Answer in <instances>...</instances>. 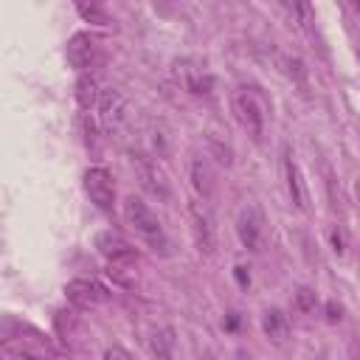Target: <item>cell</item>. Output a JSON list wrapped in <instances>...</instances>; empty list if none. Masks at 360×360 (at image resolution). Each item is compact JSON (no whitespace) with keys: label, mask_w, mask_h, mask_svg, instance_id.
Instances as JSON below:
<instances>
[{"label":"cell","mask_w":360,"mask_h":360,"mask_svg":"<svg viewBox=\"0 0 360 360\" xmlns=\"http://www.w3.org/2000/svg\"><path fill=\"white\" fill-rule=\"evenodd\" d=\"M104 360H132V354L127 349H121V346H110L104 352Z\"/></svg>","instance_id":"7402d4cb"},{"label":"cell","mask_w":360,"mask_h":360,"mask_svg":"<svg viewBox=\"0 0 360 360\" xmlns=\"http://www.w3.org/2000/svg\"><path fill=\"white\" fill-rule=\"evenodd\" d=\"M98 96H101V90H98V84H96L93 76H82V79L76 82V101H79L82 110L96 107V104H98Z\"/></svg>","instance_id":"2e32d148"},{"label":"cell","mask_w":360,"mask_h":360,"mask_svg":"<svg viewBox=\"0 0 360 360\" xmlns=\"http://www.w3.org/2000/svg\"><path fill=\"white\" fill-rule=\"evenodd\" d=\"M56 332L62 335V343H65V346L76 349V338H73V332H82V323H79L76 312H68V309L56 312Z\"/></svg>","instance_id":"9a60e30c"},{"label":"cell","mask_w":360,"mask_h":360,"mask_svg":"<svg viewBox=\"0 0 360 360\" xmlns=\"http://www.w3.org/2000/svg\"><path fill=\"white\" fill-rule=\"evenodd\" d=\"M98 110H101V124H104L110 132L118 129V127L124 124V118H127V104H124L121 93L112 90V87H104V90H101V96H98Z\"/></svg>","instance_id":"8fae6325"},{"label":"cell","mask_w":360,"mask_h":360,"mask_svg":"<svg viewBox=\"0 0 360 360\" xmlns=\"http://www.w3.org/2000/svg\"><path fill=\"white\" fill-rule=\"evenodd\" d=\"M262 329H264L267 340L276 343V346H281V343L290 338V321H287V315H284L278 307H270V309L264 312V318H262Z\"/></svg>","instance_id":"4fadbf2b"},{"label":"cell","mask_w":360,"mask_h":360,"mask_svg":"<svg viewBox=\"0 0 360 360\" xmlns=\"http://www.w3.org/2000/svg\"><path fill=\"white\" fill-rule=\"evenodd\" d=\"M84 191H87L90 202H96L101 211H110L115 202V183L104 166H93L84 172Z\"/></svg>","instance_id":"8992f818"},{"label":"cell","mask_w":360,"mask_h":360,"mask_svg":"<svg viewBox=\"0 0 360 360\" xmlns=\"http://www.w3.org/2000/svg\"><path fill=\"white\" fill-rule=\"evenodd\" d=\"M326 321H329V323L340 321V307H338L335 301H329V304H326Z\"/></svg>","instance_id":"d4e9b609"},{"label":"cell","mask_w":360,"mask_h":360,"mask_svg":"<svg viewBox=\"0 0 360 360\" xmlns=\"http://www.w3.org/2000/svg\"><path fill=\"white\" fill-rule=\"evenodd\" d=\"M65 298L76 309H96L110 298V292H107L104 284H98L93 278H73V281L65 284Z\"/></svg>","instance_id":"5b68a950"},{"label":"cell","mask_w":360,"mask_h":360,"mask_svg":"<svg viewBox=\"0 0 360 360\" xmlns=\"http://www.w3.org/2000/svg\"><path fill=\"white\" fill-rule=\"evenodd\" d=\"M96 248H98V253L107 259L110 267L132 270V267L138 264V250H135L118 231H98V236H96Z\"/></svg>","instance_id":"277c9868"},{"label":"cell","mask_w":360,"mask_h":360,"mask_svg":"<svg viewBox=\"0 0 360 360\" xmlns=\"http://www.w3.org/2000/svg\"><path fill=\"white\" fill-rule=\"evenodd\" d=\"M191 186L202 197V202L214 197V169H211V163L205 158H194L191 160Z\"/></svg>","instance_id":"5bb4252c"},{"label":"cell","mask_w":360,"mask_h":360,"mask_svg":"<svg viewBox=\"0 0 360 360\" xmlns=\"http://www.w3.org/2000/svg\"><path fill=\"white\" fill-rule=\"evenodd\" d=\"M174 332L166 326V329H160V332H155L152 335V354H155V360H172V346H174V338H172Z\"/></svg>","instance_id":"e0dca14e"},{"label":"cell","mask_w":360,"mask_h":360,"mask_svg":"<svg viewBox=\"0 0 360 360\" xmlns=\"http://www.w3.org/2000/svg\"><path fill=\"white\" fill-rule=\"evenodd\" d=\"M98 59H101V45H98V39H96L93 34L79 31V34L70 37V42H68V62H70L76 70H87V68H93Z\"/></svg>","instance_id":"52a82bcc"},{"label":"cell","mask_w":360,"mask_h":360,"mask_svg":"<svg viewBox=\"0 0 360 360\" xmlns=\"http://www.w3.org/2000/svg\"><path fill=\"white\" fill-rule=\"evenodd\" d=\"M6 360H45V357L28 349H17V352H6Z\"/></svg>","instance_id":"44dd1931"},{"label":"cell","mask_w":360,"mask_h":360,"mask_svg":"<svg viewBox=\"0 0 360 360\" xmlns=\"http://www.w3.org/2000/svg\"><path fill=\"white\" fill-rule=\"evenodd\" d=\"M329 242H332L335 256H343V253H346V233H343L340 225H332V228H329Z\"/></svg>","instance_id":"ffe728a7"},{"label":"cell","mask_w":360,"mask_h":360,"mask_svg":"<svg viewBox=\"0 0 360 360\" xmlns=\"http://www.w3.org/2000/svg\"><path fill=\"white\" fill-rule=\"evenodd\" d=\"M79 8V14L87 20V22H96V25H110V17H107V11L101 8V6H96V3H79L76 6Z\"/></svg>","instance_id":"d6986e66"},{"label":"cell","mask_w":360,"mask_h":360,"mask_svg":"<svg viewBox=\"0 0 360 360\" xmlns=\"http://www.w3.org/2000/svg\"><path fill=\"white\" fill-rule=\"evenodd\" d=\"M287 65H290V76H295L298 79V84H304V65H301V59H287Z\"/></svg>","instance_id":"603a6c76"},{"label":"cell","mask_w":360,"mask_h":360,"mask_svg":"<svg viewBox=\"0 0 360 360\" xmlns=\"http://www.w3.org/2000/svg\"><path fill=\"white\" fill-rule=\"evenodd\" d=\"M236 323H239V315L231 312V318H228V329H236Z\"/></svg>","instance_id":"484cf974"},{"label":"cell","mask_w":360,"mask_h":360,"mask_svg":"<svg viewBox=\"0 0 360 360\" xmlns=\"http://www.w3.org/2000/svg\"><path fill=\"white\" fill-rule=\"evenodd\" d=\"M205 360H211V357H205Z\"/></svg>","instance_id":"83f0119b"},{"label":"cell","mask_w":360,"mask_h":360,"mask_svg":"<svg viewBox=\"0 0 360 360\" xmlns=\"http://www.w3.org/2000/svg\"><path fill=\"white\" fill-rule=\"evenodd\" d=\"M295 309L304 312V315H312V312L318 309V295H315V290L298 287V292H295Z\"/></svg>","instance_id":"ac0fdd59"},{"label":"cell","mask_w":360,"mask_h":360,"mask_svg":"<svg viewBox=\"0 0 360 360\" xmlns=\"http://www.w3.org/2000/svg\"><path fill=\"white\" fill-rule=\"evenodd\" d=\"M231 112L236 118V124L253 138L259 141L262 132H264V110L256 98V93H250L248 87H239L231 93Z\"/></svg>","instance_id":"7a4b0ae2"},{"label":"cell","mask_w":360,"mask_h":360,"mask_svg":"<svg viewBox=\"0 0 360 360\" xmlns=\"http://www.w3.org/2000/svg\"><path fill=\"white\" fill-rule=\"evenodd\" d=\"M124 217H127V222L135 228V233H138L155 253H166V250H169V239H166V231H163L158 214H155L141 197L129 194V197L124 200Z\"/></svg>","instance_id":"6da1fadb"},{"label":"cell","mask_w":360,"mask_h":360,"mask_svg":"<svg viewBox=\"0 0 360 360\" xmlns=\"http://www.w3.org/2000/svg\"><path fill=\"white\" fill-rule=\"evenodd\" d=\"M132 163H135V172H138V177H141V186H143L146 191H152V194H158V197H166V194H169L166 177H163V172L158 169V163H152L146 155H135Z\"/></svg>","instance_id":"7c38bea8"},{"label":"cell","mask_w":360,"mask_h":360,"mask_svg":"<svg viewBox=\"0 0 360 360\" xmlns=\"http://www.w3.org/2000/svg\"><path fill=\"white\" fill-rule=\"evenodd\" d=\"M172 70H174V79H177L188 93H194V96H208L211 87H214V76H211L202 65H197V62H191V59L174 62Z\"/></svg>","instance_id":"ba28073f"},{"label":"cell","mask_w":360,"mask_h":360,"mask_svg":"<svg viewBox=\"0 0 360 360\" xmlns=\"http://www.w3.org/2000/svg\"><path fill=\"white\" fill-rule=\"evenodd\" d=\"M357 191H360V183H357Z\"/></svg>","instance_id":"4316f807"},{"label":"cell","mask_w":360,"mask_h":360,"mask_svg":"<svg viewBox=\"0 0 360 360\" xmlns=\"http://www.w3.org/2000/svg\"><path fill=\"white\" fill-rule=\"evenodd\" d=\"M262 225H264V219H262V211H259L256 205H245V208L239 211V217H236V236H239L242 248L259 250V245H262V231H264Z\"/></svg>","instance_id":"9c48e42d"},{"label":"cell","mask_w":360,"mask_h":360,"mask_svg":"<svg viewBox=\"0 0 360 360\" xmlns=\"http://www.w3.org/2000/svg\"><path fill=\"white\" fill-rule=\"evenodd\" d=\"M284 180H287V191H290L292 205L298 211H309V188H307L301 166L292 160V155H284Z\"/></svg>","instance_id":"30bf717a"},{"label":"cell","mask_w":360,"mask_h":360,"mask_svg":"<svg viewBox=\"0 0 360 360\" xmlns=\"http://www.w3.org/2000/svg\"><path fill=\"white\" fill-rule=\"evenodd\" d=\"M188 222H191V236H194L197 250L202 256H211L217 250V228H214L211 208L202 200H191L188 202Z\"/></svg>","instance_id":"3957f363"},{"label":"cell","mask_w":360,"mask_h":360,"mask_svg":"<svg viewBox=\"0 0 360 360\" xmlns=\"http://www.w3.org/2000/svg\"><path fill=\"white\" fill-rule=\"evenodd\" d=\"M233 276H236V281H239L242 287H248V284H250V273H248V267H242V264H239V267H233Z\"/></svg>","instance_id":"cb8c5ba5"}]
</instances>
